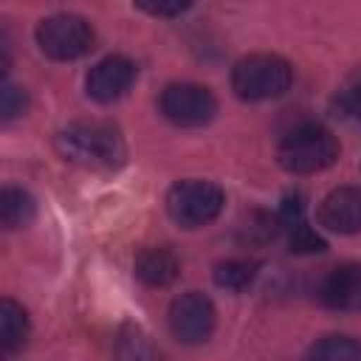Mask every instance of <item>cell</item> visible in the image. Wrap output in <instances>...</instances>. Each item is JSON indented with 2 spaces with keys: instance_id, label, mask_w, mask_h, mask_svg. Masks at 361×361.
Here are the masks:
<instances>
[{
  "instance_id": "obj_1",
  "label": "cell",
  "mask_w": 361,
  "mask_h": 361,
  "mask_svg": "<svg viewBox=\"0 0 361 361\" xmlns=\"http://www.w3.org/2000/svg\"><path fill=\"white\" fill-rule=\"evenodd\" d=\"M56 152L85 169H116L124 164V138L104 121H73L56 133Z\"/></svg>"
},
{
  "instance_id": "obj_2",
  "label": "cell",
  "mask_w": 361,
  "mask_h": 361,
  "mask_svg": "<svg viewBox=\"0 0 361 361\" xmlns=\"http://www.w3.org/2000/svg\"><path fill=\"white\" fill-rule=\"evenodd\" d=\"M338 158V141L327 127L302 124L282 135L276 147V161L293 175H313L327 169Z\"/></svg>"
},
{
  "instance_id": "obj_3",
  "label": "cell",
  "mask_w": 361,
  "mask_h": 361,
  "mask_svg": "<svg viewBox=\"0 0 361 361\" xmlns=\"http://www.w3.org/2000/svg\"><path fill=\"white\" fill-rule=\"evenodd\" d=\"M293 82V68L276 54H251L231 68V90L243 102H265L282 96Z\"/></svg>"
},
{
  "instance_id": "obj_4",
  "label": "cell",
  "mask_w": 361,
  "mask_h": 361,
  "mask_svg": "<svg viewBox=\"0 0 361 361\" xmlns=\"http://www.w3.org/2000/svg\"><path fill=\"white\" fill-rule=\"evenodd\" d=\"M223 203H226L223 189L212 180H197V178L175 183L166 195V212L183 228H200L217 220Z\"/></svg>"
},
{
  "instance_id": "obj_5",
  "label": "cell",
  "mask_w": 361,
  "mask_h": 361,
  "mask_svg": "<svg viewBox=\"0 0 361 361\" xmlns=\"http://www.w3.org/2000/svg\"><path fill=\"white\" fill-rule=\"evenodd\" d=\"M37 45L56 62H73L93 48V28L79 14H51L37 25Z\"/></svg>"
},
{
  "instance_id": "obj_6",
  "label": "cell",
  "mask_w": 361,
  "mask_h": 361,
  "mask_svg": "<svg viewBox=\"0 0 361 361\" xmlns=\"http://www.w3.org/2000/svg\"><path fill=\"white\" fill-rule=\"evenodd\" d=\"M161 113L178 127H203L217 113V99L209 87L175 82L161 93Z\"/></svg>"
},
{
  "instance_id": "obj_7",
  "label": "cell",
  "mask_w": 361,
  "mask_h": 361,
  "mask_svg": "<svg viewBox=\"0 0 361 361\" xmlns=\"http://www.w3.org/2000/svg\"><path fill=\"white\" fill-rule=\"evenodd\" d=\"M169 330L183 344H200L214 330V305L209 296L189 290L169 305Z\"/></svg>"
},
{
  "instance_id": "obj_8",
  "label": "cell",
  "mask_w": 361,
  "mask_h": 361,
  "mask_svg": "<svg viewBox=\"0 0 361 361\" xmlns=\"http://www.w3.org/2000/svg\"><path fill=\"white\" fill-rule=\"evenodd\" d=\"M135 73L138 71L127 56H104L87 71V96L96 102H116L133 87Z\"/></svg>"
},
{
  "instance_id": "obj_9",
  "label": "cell",
  "mask_w": 361,
  "mask_h": 361,
  "mask_svg": "<svg viewBox=\"0 0 361 361\" xmlns=\"http://www.w3.org/2000/svg\"><path fill=\"white\" fill-rule=\"evenodd\" d=\"M319 223L336 234L361 231V186H338L319 206Z\"/></svg>"
},
{
  "instance_id": "obj_10",
  "label": "cell",
  "mask_w": 361,
  "mask_h": 361,
  "mask_svg": "<svg viewBox=\"0 0 361 361\" xmlns=\"http://www.w3.org/2000/svg\"><path fill=\"white\" fill-rule=\"evenodd\" d=\"M319 302L330 310H361V262L336 265L319 285Z\"/></svg>"
},
{
  "instance_id": "obj_11",
  "label": "cell",
  "mask_w": 361,
  "mask_h": 361,
  "mask_svg": "<svg viewBox=\"0 0 361 361\" xmlns=\"http://www.w3.org/2000/svg\"><path fill=\"white\" fill-rule=\"evenodd\" d=\"M178 274H180V262L164 245L144 248L135 257V276L149 288H166L178 279Z\"/></svg>"
},
{
  "instance_id": "obj_12",
  "label": "cell",
  "mask_w": 361,
  "mask_h": 361,
  "mask_svg": "<svg viewBox=\"0 0 361 361\" xmlns=\"http://www.w3.org/2000/svg\"><path fill=\"white\" fill-rule=\"evenodd\" d=\"M28 341V316L14 299L0 302V347L6 353H17Z\"/></svg>"
},
{
  "instance_id": "obj_13",
  "label": "cell",
  "mask_w": 361,
  "mask_h": 361,
  "mask_svg": "<svg viewBox=\"0 0 361 361\" xmlns=\"http://www.w3.org/2000/svg\"><path fill=\"white\" fill-rule=\"evenodd\" d=\"M37 214V203L25 189L17 186H6L0 195V220L6 228H23L34 220Z\"/></svg>"
},
{
  "instance_id": "obj_14",
  "label": "cell",
  "mask_w": 361,
  "mask_h": 361,
  "mask_svg": "<svg viewBox=\"0 0 361 361\" xmlns=\"http://www.w3.org/2000/svg\"><path fill=\"white\" fill-rule=\"evenodd\" d=\"M307 361H361V344L350 336H324L307 350Z\"/></svg>"
},
{
  "instance_id": "obj_15",
  "label": "cell",
  "mask_w": 361,
  "mask_h": 361,
  "mask_svg": "<svg viewBox=\"0 0 361 361\" xmlns=\"http://www.w3.org/2000/svg\"><path fill=\"white\" fill-rule=\"evenodd\" d=\"M257 262L248 259H226L214 268V282L226 290H245L257 279Z\"/></svg>"
},
{
  "instance_id": "obj_16",
  "label": "cell",
  "mask_w": 361,
  "mask_h": 361,
  "mask_svg": "<svg viewBox=\"0 0 361 361\" xmlns=\"http://www.w3.org/2000/svg\"><path fill=\"white\" fill-rule=\"evenodd\" d=\"M118 361H158V355L138 327H124L118 336Z\"/></svg>"
},
{
  "instance_id": "obj_17",
  "label": "cell",
  "mask_w": 361,
  "mask_h": 361,
  "mask_svg": "<svg viewBox=\"0 0 361 361\" xmlns=\"http://www.w3.org/2000/svg\"><path fill=\"white\" fill-rule=\"evenodd\" d=\"M333 104H336V110H338L341 118H350V121L361 124V73L350 76L341 85V90L336 93Z\"/></svg>"
},
{
  "instance_id": "obj_18",
  "label": "cell",
  "mask_w": 361,
  "mask_h": 361,
  "mask_svg": "<svg viewBox=\"0 0 361 361\" xmlns=\"http://www.w3.org/2000/svg\"><path fill=\"white\" fill-rule=\"evenodd\" d=\"M285 231H288V245H290L293 254H316V251H324L327 248V243L305 220L296 223V226H290V228H285Z\"/></svg>"
},
{
  "instance_id": "obj_19",
  "label": "cell",
  "mask_w": 361,
  "mask_h": 361,
  "mask_svg": "<svg viewBox=\"0 0 361 361\" xmlns=\"http://www.w3.org/2000/svg\"><path fill=\"white\" fill-rule=\"evenodd\" d=\"M279 220L276 214H265V212H254L248 217V226H243V240L245 243H265L276 234Z\"/></svg>"
},
{
  "instance_id": "obj_20",
  "label": "cell",
  "mask_w": 361,
  "mask_h": 361,
  "mask_svg": "<svg viewBox=\"0 0 361 361\" xmlns=\"http://www.w3.org/2000/svg\"><path fill=\"white\" fill-rule=\"evenodd\" d=\"M25 107H28V93H25V87L6 82V85H3V93H0V116H3L6 121H11V118L23 116Z\"/></svg>"
},
{
  "instance_id": "obj_21",
  "label": "cell",
  "mask_w": 361,
  "mask_h": 361,
  "mask_svg": "<svg viewBox=\"0 0 361 361\" xmlns=\"http://www.w3.org/2000/svg\"><path fill=\"white\" fill-rule=\"evenodd\" d=\"M135 6L141 11H147V14H155V17H175V14H180V11L189 8L186 0H172V3H147V0H138Z\"/></svg>"
}]
</instances>
